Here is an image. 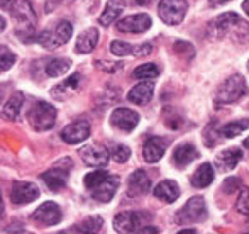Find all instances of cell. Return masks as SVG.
Segmentation results:
<instances>
[{"mask_svg": "<svg viewBox=\"0 0 249 234\" xmlns=\"http://www.w3.org/2000/svg\"><path fill=\"white\" fill-rule=\"evenodd\" d=\"M121 183V178L117 175L105 172V170H97V172H90L83 177V185L90 192L93 198L102 204H107L114 198L115 192Z\"/></svg>", "mask_w": 249, "mask_h": 234, "instance_id": "1", "label": "cell"}, {"mask_svg": "<svg viewBox=\"0 0 249 234\" xmlns=\"http://www.w3.org/2000/svg\"><path fill=\"white\" fill-rule=\"evenodd\" d=\"M209 31L213 37H226L232 34V37H236L241 43L249 39V24L241 19L236 12H226L219 16L210 22Z\"/></svg>", "mask_w": 249, "mask_h": 234, "instance_id": "2", "label": "cell"}, {"mask_svg": "<svg viewBox=\"0 0 249 234\" xmlns=\"http://www.w3.org/2000/svg\"><path fill=\"white\" fill-rule=\"evenodd\" d=\"M10 12H12L14 20L17 22V36L24 43L33 41L34 27H36L37 19L29 0H14L12 7H10Z\"/></svg>", "mask_w": 249, "mask_h": 234, "instance_id": "3", "label": "cell"}, {"mask_svg": "<svg viewBox=\"0 0 249 234\" xmlns=\"http://www.w3.org/2000/svg\"><path fill=\"white\" fill-rule=\"evenodd\" d=\"M249 92L248 83L244 76L232 75L219 87L215 93V104L217 106H226V104H234Z\"/></svg>", "mask_w": 249, "mask_h": 234, "instance_id": "4", "label": "cell"}, {"mask_svg": "<svg viewBox=\"0 0 249 234\" xmlns=\"http://www.w3.org/2000/svg\"><path fill=\"white\" fill-rule=\"evenodd\" d=\"M56 107H53L51 104L48 102H36L33 107L29 109L27 112V121H29L31 127L37 132H43V131H50V129L54 126L56 122Z\"/></svg>", "mask_w": 249, "mask_h": 234, "instance_id": "5", "label": "cell"}, {"mask_svg": "<svg viewBox=\"0 0 249 234\" xmlns=\"http://www.w3.org/2000/svg\"><path fill=\"white\" fill-rule=\"evenodd\" d=\"M73 34V26L68 20H61L56 26L50 27V29L43 31V33L37 36V43L43 44L48 50H56V48L63 46L70 41Z\"/></svg>", "mask_w": 249, "mask_h": 234, "instance_id": "6", "label": "cell"}, {"mask_svg": "<svg viewBox=\"0 0 249 234\" xmlns=\"http://www.w3.org/2000/svg\"><path fill=\"white\" fill-rule=\"evenodd\" d=\"M175 221L178 224H197V222H203L209 216L205 205V198L195 195V197L188 198V202L177 212Z\"/></svg>", "mask_w": 249, "mask_h": 234, "instance_id": "7", "label": "cell"}, {"mask_svg": "<svg viewBox=\"0 0 249 234\" xmlns=\"http://www.w3.org/2000/svg\"><path fill=\"white\" fill-rule=\"evenodd\" d=\"M73 168V163L70 158H63L56 163L53 168H50L48 172H44L41 178L46 183V187L50 188L51 192H59L61 188L66 187L68 183V175Z\"/></svg>", "mask_w": 249, "mask_h": 234, "instance_id": "8", "label": "cell"}, {"mask_svg": "<svg viewBox=\"0 0 249 234\" xmlns=\"http://www.w3.org/2000/svg\"><path fill=\"white\" fill-rule=\"evenodd\" d=\"M187 0H161L158 5L160 19L168 26H178L187 16Z\"/></svg>", "mask_w": 249, "mask_h": 234, "instance_id": "9", "label": "cell"}, {"mask_svg": "<svg viewBox=\"0 0 249 234\" xmlns=\"http://www.w3.org/2000/svg\"><path fill=\"white\" fill-rule=\"evenodd\" d=\"M149 219L151 216L142 214V212H136V211L121 212L114 219V229L117 233H138Z\"/></svg>", "mask_w": 249, "mask_h": 234, "instance_id": "10", "label": "cell"}, {"mask_svg": "<svg viewBox=\"0 0 249 234\" xmlns=\"http://www.w3.org/2000/svg\"><path fill=\"white\" fill-rule=\"evenodd\" d=\"M41 195V190L36 183L31 181H14L12 192H10V200L14 205H26L37 200Z\"/></svg>", "mask_w": 249, "mask_h": 234, "instance_id": "11", "label": "cell"}, {"mask_svg": "<svg viewBox=\"0 0 249 234\" xmlns=\"http://www.w3.org/2000/svg\"><path fill=\"white\" fill-rule=\"evenodd\" d=\"M80 156H82L83 163L92 168H104L110 160V153L107 148L100 144H87L80 149Z\"/></svg>", "mask_w": 249, "mask_h": 234, "instance_id": "12", "label": "cell"}, {"mask_svg": "<svg viewBox=\"0 0 249 234\" xmlns=\"http://www.w3.org/2000/svg\"><path fill=\"white\" fill-rule=\"evenodd\" d=\"M61 219L63 212L54 202H44L33 214V221L39 226H56L58 222H61Z\"/></svg>", "mask_w": 249, "mask_h": 234, "instance_id": "13", "label": "cell"}, {"mask_svg": "<svg viewBox=\"0 0 249 234\" xmlns=\"http://www.w3.org/2000/svg\"><path fill=\"white\" fill-rule=\"evenodd\" d=\"M90 136V124L89 121H75L71 124H68L66 127H63L61 131V139L66 144H80L85 139H89Z\"/></svg>", "mask_w": 249, "mask_h": 234, "instance_id": "14", "label": "cell"}, {"mask_svg": "<svg viewBox=\"0 0 249 234\" xmlns=\"http://www.w3.org/2000/svg\"><path fill=\"white\" fill-rule=\"evenodd\" d=\"M110 124L122 132H131V131H134L136 126L139 124V114L131 109L119 107V109H115L114 112L110 114Z\"/></svg>", "mask_w": 249, "mask_h": 234, "instance_id": "15", "label": "cell"}, {"mask_svg": "<svg viewBox=\"0 0 249 234\" xmlns=\"http://www.w3.org/2000/svg\"><path fill=\"white\" fill-rule=\"evenodd\" d=\"M151 26H153V20H151V17L148 14L127 16L117 22V29L121 31V33H132V34L146 33Z\"/></svg>", "mask_w": 249, "mask_h": 234, "instance_id": "16", "label": "cell"}, {"mask_svg": "<svg viewBox=\"0 0 249 234\" xmlns=\"http://www.w3.org/2000/svg\"><path fill=\"white\" fill-rule=\"evenodd\" d=\"M168 148V141L160 136H151L148 141L144 143L142 148V156L148 163H158L164 156Z\"/></svg>", "mask_w": 249, "mask_h": 234, "instance_id": "17", "label": "cell"}, {"mask_svg": "<svg viewBox=\"0 0 249 234\" xmlns=\"http://www.w3.org/2000/svg\"><path fill=\"white\" fill-rule=\"evenodd\" d=\"M198 156H200V153L194 144H190V143H183V144H178L177 148H175L173 165L177 166V168L183 170V168H187L190 163H194Z\"/></svg>", "mask_w": 249, "mask_h": 234, "instance_id": "18", "label": "cell"}, {"mask_svg": "<svg viewBox=\"0 0 249 234\" xmlns=\"http://www.w3.org/2000/svg\"><path fill=\"white\" fill-rule=\"evenodd\" d=\"M151 190V178L144 170H136L127 181V192L131 197H141Z\"/></svg>", "mask_w": 249, "mask_h": 234, "instance_id": "19", "label": "cell"}, {"mask_svg": "<svg viewBox=\"0 0 249 234\" xmlns=\"http://www.w3.org/2000/svg\"><path fill=\"white\" fill-rule=\"evenodd\" d=\"M241 160H243V151L239 148H229L220 151L215 156V166L219 172L227 173V172H232Z\"/></svg>", "mask_w": 249, "mask_h": 234, "instance_id": "20", "label": "cell"}, {"mask_svg": "<svg viewBox=\"0 0 249 234\" xmlns=\"http://www.w3.org/2000/svg\"><path fill=\"white\" fill-rule=\"evenodd\" d=\"M154 197L160 198L161 202H166V204H173L175 200H178L180 197V187H178L177 181L173 180H163L154 187L153 190Z\"/></svg>", "mask_w": 249, "mask_h": 234, "instance_id": "21", "label": "cell"}, {"mask_svg": "<svg viewBox=\"0 0 249 234\" xmlns=\"http://www.w3.org/2000/svg\"><path fill=\"white\" fill-rule=\"evenodd\" d=\"M153 93H154V83L144 80V82L138 83V85L129 90L127 99H129V102H132V104L144 106V104H148L149 100L153 99Z\"/></svg>", "mask_w": 249, "mask_h": 234, "instance_id": "22", "label": "cell"}, {"mask_svg": "<svg viewBox=\"0 0 249 234\" xmlns=\"http://www.w3.org/2000/svg\"><path fill=\"white\" fill-rule=\"evenodd\" d=\"M97 44H99V31H97V27H90V29L83 31L78 36L75 44V51L80 54L92 53L97 48Z\"/></svg>", "mask_w": 249, "mask_h": 234, "instance_id": "23", "label": "cell"}, {"mask_svg": "<svg viewBox=\"0 0 249 234\" xmlns=\"http://www.w3.org/2000/svg\"><path fill=\"white\" fill-rule=\"evenodd\" d=\"M24 106V95L20 92H16L12 93L7 104L3 106L2 112H0V117L5 119V121H17L19 119V114H20V109Z\"/></svg>", "mask_w": 249, "mask_h": 234, "instance_id": "24", "label": "cell"}, {"mask_svg": "<svg viewBox=\"0 0 249 234\" xmlns=\"http://www.w3.org/2000/svg\"><path fill=\"white\" fill-rule=\"evenodd\" d=\"M124 9H125V3L122 0H108L99 19L100 26H110V24H114Z\"/></svg>", "mask_w": 249, "mask_h": 234, "instance_id": "25", "label": "cell"}, {"mask_svg": "<svg viewBox=\"0 0 249 234\" xmlns=\"http://www.w3.org/2000/svg\"><path fill=\"white\" fill-rule=\"evenodd\" d=\"M213 181V168L210 163H202L190 178V183L195 188H205Z\"/></svg>", "mask_w": 249, "mask_h": 234, "instance_id": "26", "label": "cell"}, {"mask_svg": "<svg viewBox=\"0 0 249 234\" xmlns=\"http://www.w3.org/2000/svg\"><path fill=\"white\" fill-rule=\"evenodd\" d=\"M102 226H104V219L99 217V216H90V217H87L85 221L73 226V228L70 229V233L93 234V233H99L102 229Z\"/></svg>", "mask_w": 249, "mask_h": 234, "instance_id": "27", "label": "cell"}, {"mask_svg": "<svg viewBox=\"0 0 249 234\" xmlns=\"http://www.w3.org/2000/svg\"><path fill=\"white\" fill-rule=\"evenodd\" d=\"M246 129H249V121L248 119H239V121H232V122H229V124L222 126V127H220V134L226 139H232V138H236V136L243 134Z\"/></svg>", "mask_w": 249, "mask_h": 234, "instance_id": "28", "label": "cell"}, {"mask_svg": "<svg viewBox=\"0 0 249 234\" xmlns=\"http://www.w3.org/2000/svg\"><path fill=\"white\" fill-rule=\"evenodd\" d=\"M70 66H71V61H70L68 58H56V59H51L46 65V73H48V76L56 78V76L65 75L70 70Z\"/></svg>", "mask_w": 249, "mask_h": 234, "instance_id": "29", "label": "cell"}, {"mask_svg": "<svg viewBox=\"0 0 249 234\" xmlns=\"http://www.w3.org/2000/svg\"><path fill=\"white\" fill-rule=\"evenodd\" d=\"M158 75H160V68L154 63H146V65L138 66L132 73V76L138 80H153Z\"/></svg>", "mask_w": 249, "mask_h": 234, "instance_id": "30", "label": "cell"}, {"mask_svg": "<svg viewBox=\"0 0 249 234\" xmlns=\"http://www.w3.org/2000/svg\"><path fill=\"white\" fill-rule=\"evenodd\" d=\"M16 59H17L16 53H12L7 46H0V73L12 68Z\"/></svg>", "mask_w": 249, "mask_h": 234, "instance_id": "31", "label": "cell"}, {"mask_svg": "<svg viewBox=\"0 0 249 234\" xmlns=\"http://www.w3.org/2000/svg\"><path fill=\"white\" fill-rule=\"evenodd\" d=\"M108 153H110V156L114 158V162H117V163H125L131 158V149L125 144H114Z\"/></svg>", "mask_w": 249, "mask_h": 234, "instance_id": "32", "label": "cell"}, {"mask_svg": "<svg viewBox=\"0 0 249 234\" xmlns=\"http://www.w3.org/2000/svg\"><path fill=\"white\" fill-rule=\"evenodd\" d=\"M110 53L115 54V56H127V54L134 53V46L129 43H124V41H114L110 44Z\"/></svg>", "mask_w": 249, "mask_h": 234, "instance_id": "33", "label": "cell"}, {"mask_svg": "<svg viewBox=\"0 0 249 234\" xmlns=\"http://www.w3.org/2000/svg\"><path fill=\"white\" fill-rule=\"evenodd\" d=\"M236 209L241 214L249 216V188L248 187H241L239 197H237V202H236Z\"/></svg>", "mask_w": 249, "mask_h": 234, "instance_id": "34", "label": "cell"}, {"mask_svg": "<svg viewBox=\"0 0 249 234\" xmlns=\"http://www.w3.org/2000/svg\"><path fill=\"white\" fill-rule=\"evenodd\" d=\"M217 134H220L219 127H217V124H209L205 129V134H203V141H205V144L209 146V148H212L213 144H217V141H219V138H217Z\"/></svg>", "mask_w": 249, "mask_h": 234, "instance_id": "35", "label": "cell"}, {"mask_svg": "<svg viewBox=\"0 0 249 234\" xmlns=\"http://www.w3.org/2000/svg\"><path fill=\"white\" fill-rule=\"evenodd\" d=\"M241 187H243V181H241V178H237V177L226 178L222 183V190L226 192V194H234V192L239 190Z\"/></svg>", "mask_w": 249, "mask_h": 234, "instance_id": "36", "label": "cell"}, {"mask_svg": "<svg viewBox=\"0 0 249 234\" xmlns=\"http://www.w3.org/2000/svg\"><path fill=\"white\" fill-rule=\"evenodd\" d=\"M173 48L178 54H181V56H185V58H194V54H195L194 46L188 44L187 41H178V43H175Z\"/></svg>", "mask_w": 249, "mask_h": 234, "instance_id": "37", "label": "cell"}, {"mask_svg": "<svg viewBox=\"0 0 249 234\" xmlns=\"http://www.w3.org/2000/svg\"><path fill=\"white\" fill-rule=\"evenodd\" d=\"M97 66H99L100 70H104V72H108V73H114V72H119V70H122V63H107V61H97L95 63Z\"/></svg>", "mask_w": 249, "mask_h": 234, "instance_id": "38", "label": "cell"}, {"mask_svg": "<svg viewBox=\"0 0 249 234\" xmlns=\"http://www.w3.org/2000/svg\"><path fill=\"white\" fill-rule=\"evenodd\" d=\"M151 51H153V44L146 43V44H141V46H134V56H148V54H151Z\"/></svg>", "mask_w": 249, "mask_h": 234, "instance_id": "39", "label": "cell"}, {"mask_svg": "<svg viewBox=\"0 0 249 234\" xmlns=\"http://www.w3.org/2000/svg\"><path fill=\"white\" fill-rule=\"evenodd\" d=\"M80 78H82V76H80V73H73V75L65 82V87H68V89H76V87H78V83H80Z\"/></svg>", "mask_w": 249, "mask_h": 234, "instance_id": "40", "label": "cell"}, {"mask_svg": "<svg viewBox=\"0 0 249 234\" xmlns=\"http://www.w3.org/2000/svg\"><path fill=\"white\" fill-rule=\"evenodd\" d=\"M227 2H231V0H209V5L220 7V5H224V3H227Z\"/></svg>", "mask_w": 249, "mask_h": 234, "instance_id": "41", "label": "cell"}, {"mask_svg": "<svg viewBox=\"0 0 249 234\" xmlns=\"http://www.w3.org/2000/svg\"><path fill=\"white\" fill-rule=\"evenodd\" d=\"M5 27H7V20H5V17L0 16V33H3V31H5Z\"/></svg>", "mask_w": 249, "mask_h": 234, "instance_id": "42", "label": "cell"}, {"mask_svg": "<svg viewBox=\"0 0 249 234\" xmlns=\"http://www.w3.org/2000/svg\"><path fill=\"white\" fill-rule=\"evenodd\" d=\"M243 10L249 16V0H244V2H243Z\"/></svg>", "mask_w": 249, "mask_h": 234, "instance_id": "43", "label": "cell"}, {"mask_svg": "<svg viewBox=\"0 0 249 234\" xmlns=\"http://www.w3.org/2000/svg\"><path fill=\"white\" fill-rule=\"evenodd\" d=\"M3 217V200H2V194H0V221Z\"/></svg>", "mask_w": 249, "mask_h": 234, "instance_id": "44", "label": "cell"}, {"mask_svg": "<svg viewBox=\"0 0 249 234\" xmlns=\"http://www.w3.org/2000/svg\"><path fill=\"white\" fill-rule=\"evenodd\" d=\"M136 2H138L139 5H148V3H151L153 0H136Z\"/></svg>", "mask_w": 249, "mask_h": 234, "instance_id": "45", "label": "cell"}, {"mask_svg": "<svg viewBox=\"0 0 249 234\" xmlns=\"http://www.w3.org/2000/svg\"><path fill=\"white\" fill-rule=\"evenodd\" d=\"M10 2H12V0H0V5L5 7V5H9Z\"/></svg>", "mask_w": 249, "mask_h": 234, "instance_id": "46", "label": "cell"}, {"mask_svg": "<svg viewBox=\"0 0 249 234\" xmlns=\"http://www.w3.org/2000/svg\"><path fill=\"white\" fill-rule=\"evenodd\" d=\"M243 146H244V148H249V138H246V139H244Z\"/></svg>", "mask_w": 249, "mask_h": 234, "instance_id": "47", "label": "cell"}, {"mask_svg": "<svg viewBox=\"0 0 249 234\" xmlns=\"http://www.w3.org/2000/svg\"><path fill=\"white\" fill-rule=\"evenodd\" d=\"M0 102H2V89H0Z\"/></svg>", "mask_w": 249, "mask_h": 234, "instance_id": "48", "label": "cell"}, {"mask_svg": "<svg viewBox=\"0 0 249 234\" xmlns=\"http://www.w3.org/2000/svg\"><path fill=\"white\" fill-rule=\"evenodd\" d=\"M248 70H249V61H248Z\"/></svg>", "mask_w": 249, "mask_h": 234, "instance_id": "49", "label": "cell"}]
</instances>
